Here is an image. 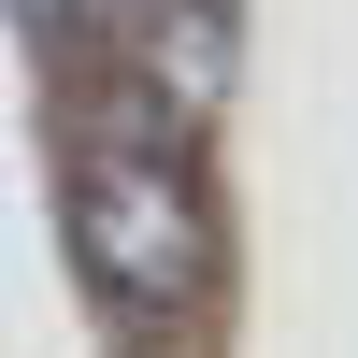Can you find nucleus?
<instances>
[{
	"instance_id": "f257e3e1",
	"label": "nucleus",
	"mask_w": 358,
	"mask_h": 358,
	"mask_svg": "<svg viewBox=\"0 0 358 358\" xmlns=\"http://www.w3.org/2000/svg\"><path fill=\"white\" fill-rule=\"evenodd\" d=\"M57 215H72V258H86V287H101L115 330H187L215 301V187H201V143L158 129L115 72L72 86Z\"/></svg>"
},
{
	"instance_id": "f03ea898",
	"label": "nucleus",
	"mask_w": 358,
	"mask_h": 358,
	"mask_svg": "<svg viewBox=\"0 0 358 358\" xmlns=\"http://www.w3.org/2000/svg\"><path fill=\"white\" fill-rule=\"evenodd\" d=\"M101 15H115V0H15V29L43 43V72H57V86L86 72V29H101Z\"/></svg>"
}]
</instances>
